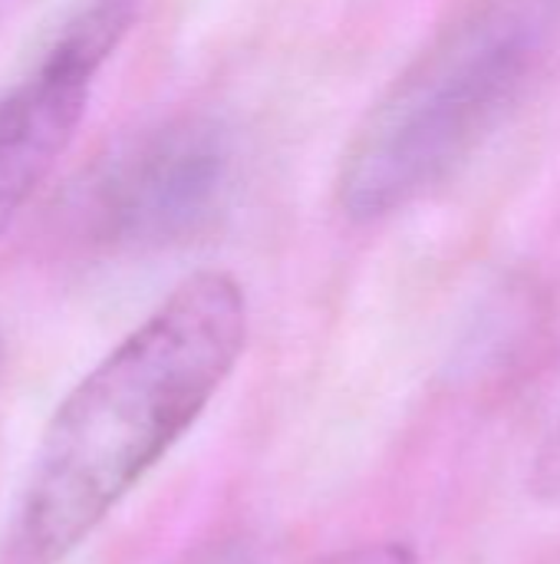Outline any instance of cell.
Segmentation results:
<instances>
[{"instance_id": "cell-1", "label": "cell", "mask_w": 560, "mask_h": 564, "mask_svg": "<svg viewBox=\"0 0 560 564\" xmlns=\"http://www.w3.org/2000/svg\"><path fill=\"white\" fill-rule=\"evenodd\" d=\"M248 340L244 288L224 271L182 281L59 403L7 535L10 564L79 549L195 426Z\"/></svg>"}, {"instance_id": "cell-2", "label": "cell", "mask_w": 560, "mask_h": 564, "mask_svg": "<svg viewBox=\"0 0 560 564\" xmlns=\"http://www.w3.org/2000/svg\"><path fill=\"white\" fill-rule=\"evenodd\" d=\"M560 33V0H479L389 86L356 129L340 205L393 215L446 182L525 96Z\"/></svg>"}, {"instance_id": "cell-3", "label": "cell", "mask_w": 560, "mask_h": 564, "mask_svg": "<svg viewBox=\"0 0 560 564\" xmlns=\"http://www.w3.org/2000/svg\"><path fill=\"white\" fill-rule=\"evenodd\" d=\"M139 17V0H86L43 56L0 93V235L73 142L96 76Z\"/></svg>"}, {"instance_id": "cell-4", "label": "cell", "mask_w": 560, "mask_h": 564, "mask_svg": "<svg viewBox=\"0 0 560 564\" xmlns=\"http://www.w3.org/2000/svg\"><path fill=\"white\" fill-rule=\"evenodd\" d=\"M231 178V145L211 119H175L112 159L96 188L99 231L125 245H162L198 231Z\"/></svg>"}, {"instance_id": "cell-5", "label": "cell", "mask_w": 560, "mask_h": 564, "mask_svg": "<svg viewBox=\"0 0 560 564\" xmlns=\"http://www.w3.org/2000/svg\"><path fill=\"white\" fill-rule=\"evenodd\" d=\"M528 486L538 499L545 502H560V420L558 426L548 433V440L541 443L535 463H531V476Z\"/></svg>"}, {"instance_id": "cell-6", "label": "cell", "mask_w": 560, "mask_h": 564, "mask_svg": "<svg viewBox=\"0 0 560 564\" xmlns=\"http://www.w3.org/2000/svg\"><path fill=\"white\" fill-rule=\"evenodd\" d=\"M320 564H416L413 562V552L403 549V545H363V549H350V552H340V555H330Z\"/></svg>"}, {"instance_id": "cell-7", "label": "cell", "mask_w": 560, "mask_h": 564, "mask_svg": "<svg viewBox=\"0 0 560 564\" xmlns=\"http://www.w3.org/2000/svg\"><path fill=\"white\" fill-rule=\"evenodd\" d=\"M20 3H23V0H0V23H3V20H7Z\"/></svg>"}, {"instance_id": "cell-8", "label": "cell", "mask_w": 560, "mask_h": 564, "mask_svg": "<svg viewBox=\"0 0 560 564\" xmlns=\"http://www.w3.org/2000/svg\"><path fill=\"white\" fill-rule=\"evenodd\" d=\"M205 564H224V562H205Z\"/></svg>"}]
</instances>
